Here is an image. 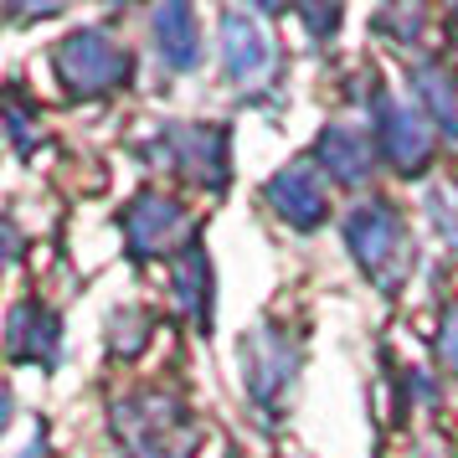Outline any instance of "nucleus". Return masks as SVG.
I'll return each instance as SVG.
<instances>
[{
    "label": "nucleus",
    "instance_id": "obj_14",
    "mask_svg": "<svg viewBox=\"0 0 458 458\" xmlns=\"http://www.w3.org/2000/svg\"><path fill=\"white\" fill-rule=\"evenodd\" d=\"M437 355H443V366L458 371V304L443 314V330H437Z\"/></svg>",
    "mask_w": 458,
    "mask_h": 458
},
{
    "label": "nucleus",
    "instance_id": "obj_3",
    "mask_svg": "<svg viewBox=\"0 0 458 458\" xmlns=\"http://www.w3.org/2000/svg\"><path fill=\"white\" fill-rule=\"evenodd\" d=\"M376 145H381V155H386L396 170L412 175V170H422L433 160V129H428V119H422L412 104L381 98V104H376Z\"/></svg>",
    "mask_w": 458,
    "mask_h": 458
},
{
    "label": "nucleus",
    "instance_id": "obj_5",
    "mask_svg": "<svg viewBox=\"0 0 458 458\" xmlns=\"http://www.w3.org/2000/svg\"><path fill=\"white\" fill-rule=\"evenodd\" d=\"M268 201H273V211H278L284 222H293V227H314V222L325 216V207H330L319 170L304 165V160L273 175L268 181Z\"/></svg>",
    "mask_w": 458,
    "mask_h": 458
},
{
    "label": "nucleus",
    "instance_id": "obj_13",
    "mask_svg": "<svg viewBox=\"0 0 458 458\" xmlns=\"http://www.w3.org/2000/svg\"><path fill=\"white\" fill-rule=\"evenodd\" d=\"M412 78H417V93H422V104L437 114V124L448 129L458 140V93H454V72L448 67H437V63H417L412 67Z\"/></svg>",
    "mask_w": 458,
    "mask_h": 458
},
{
    "label": "nucleus",
    "instance_id": "obj_10",
    "mask_svg": "<svg viewBox=\"0 0 458 458\" xmlns=\"http://www.w3.org/2000/svg\"><path fill=\"white\" fill-rule=\"evenodd\" d=\"M170 293H175V304L186 310V319H207L211 310V268H207V252L191 242L186 252H175V263H170Z\"/></svg>",
    "mask_w": 458,
    "mask_h": 458
},
{
    "label": "nucleus",
    "instance_id": "obj_15",
    "mask_svg": "<svg viewBox=\"0 0 458 458\" xmlns=\"http://www.w3.org/2000/svg\"><path fill=\"white\" fill-rule=\"evenodd\" d=\"M454 57H458V26H454Z\"/></svg>",
    "mask_w": 458,
    "mask_h": 458
},
{
    "label": "nucleus",
    "instance_id": "obj_8",
    "mask_svg": "<svg viewBox=\"0 0 458 458\" xmlns=\"http://www.w3.org/2000/svg\"><path fill=\"white\" fill-rule=\"evenodd\" d=\"M181 227H186V216H181V207L165 201V196H140V201L124 211V237H129V248L140 252V258L165 252Z\"/></svg>",
    "mask_w": 458,
    "mask_h": 458
},
{
    "label": "nucleus",
    "instance_id": "obj_12",
    "mask_svg": "<svg viewBox=\"0 0 458 458\" xmlns=\"http://www.w3.org/2000/svg\"><path fill=\"white\" fill-rule=\"evenodd\" d=\"M155 37H160V57L175 67H191L196 52H201V31H196V16L186 5H165L155 16Z\"/></svg>",
    "mask_w": 458,
    "mask_h": 458
},
{
    "label": "nucleus",
    "instance_id": "obj_1",
    "mask_svg": "<svg viewBox=\"0 0 458 458\" xmlns=\"http://www.w3.org/2000/svg\"><path fill=\"white\" fill-rule=\"evenodd\" d=\"M345 242L355 248L360 268L371 273L381 293H396L402 278L412 273V242H407V222L396 216L386 201H366L345 216Z\"/></svg>",
    "mask_w": 458,
    "mask_h": 458
},
{
    "label": "nucleus",
    "instance_id": "obj_9",
    "mask_svg": "<svg viewBox=\"0 0 458 458\" xmlns=\"http://www.w3.org/2000/svg\"><path fill=\"white\" fill-rule=\"evenodd\" d=\"M319 160H325V170H330L335 181H366L371 175V134L366 129H351V124H330L325 129V140H319Z\"/></svg>",
    "mask_w": 458,
    "mask_h": 458
},
{
    "label": "nucleus",
    "instance_id": "obj_7",
    "mask_svg": "<svg viewBox=\"0 0 458 458\" xmlns=\"http://www.w3.org/2000/svg\"><path fill=\"white\" fill-rule=\"evenodd\" d=\"M222 63H227V78H237V83L258 78L273 63L268 31L252 21L248 11H227L222 16Z\"/></svg>",
    "mask_w": 458,
    "mask_h": 458
},
{
    "label": "nucleus",
    "instance_id": "obj_11",
    "mask_svg": "<svg viewBox=\"0 0 458 458\" xmlns=\"http://www.w3.org/2000/svg\"><path fill=\"white\" fill-rule=\"evenodd\" d=\"M5 340H11L16 360H52V351H57V319L42 304H21L11 314V335Z\"/></svg>",
    "mask_w": 458,
    "mask_h": 458
},
{
    "label": "nucleus",
    "instance_id": "obj_2",
    "mask_svg": "<svg viewBox=\"0 0 458 458\" xmlns=\"http://www.w3.org/2000/svg\"><path fill=\"white\" fill-rule=\"evenodd\" d=\"M57 72L72 93L83 98H98L108 88H119L129 78V52L104 31H72L63 47H57Z\"/></svg>",
    "mask_w": 458,
    "mask_h": 458
},
{
    "label": "nucleus",
    "instance_id": "obj_4",
    "mask_svg": "<svg viewBox=\"0 0 458 458\" xmlns=\"http://www.w3.org/2000/svg\"><path fill=\"white\" fill-rule=\"evenodd\" d=\"M165 160L181 175L201 181V186H222L227 181V134L222 129H207V124H186V129H170L165 140Z\"/></svg>",
    "mask_w": 458,
    "mask_h": 458
},
{
    "label": "nucleus",
    "instance_id": "obj_6",
    "mask_svg": "<svg viewBox=\"0 0 458 458\" xmlns=\"http://www.w3.org/2000/svg\"><path fill=\"white\" fill-rule=\"evenodd\" d=\"M242 366H248V392L258 396V402H273L293 376L289 340L278 330H258L252 340H242Z\"/></svg>",
    "mask_w": 458,
    "mask_h": 458
}]
</instances>
